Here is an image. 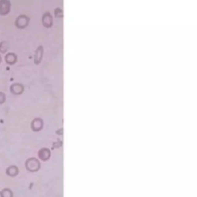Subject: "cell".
<instances>
[{
    "instance_id": "obj_1",
    "label": "cell",
    "mask_w": 197,
    "mask_h": 197,
    "mask_svg": "<svg viewBox=\"0 0 197 197\" xmlns=\"http://www.w3.org/2000/svg\"><path fill=\"white\" fill-rule=\"evenodd\" d=\"M29 22V18L26 15H20L15 19V25L18 29H25L27 27Z\"/></svg>"
},
{
    "instance_id": "obj_2",
    "label": "cell",
    "mask_w": 197,
    "mask_h": 197,
    "mask_svg": "<svg viewBox=\"0 0 197 197\" xmlns=\"http://www.w3.org/2000/svg\"><path fill=\"white\" fill-rule=\"evenodd\" d=\"M11 10V2L9 0H0V15H6Z\"/></svg>"
},
{
    "instance_id": "obj_3",
    "label": "cell",
    "mask_w": 197,
    "mask_h": 197,
    "mask_svg": "<svg viewBox=\"0 0 197 197\" xmlns=\"http://www.w3.org/2000/svg\"><path fill=\"white\" fill-rule=\"evenodd\" d=\"M43 53H44V49H43V46H39L36 49L35 52V57H34V62L36 65L40 64V62H42L43 57Z\"/></svg>"
},
{
    "instance_id": "obj_4",
    "label": "cell",
    "mask_w": 197,
    "mask_h": 197,
    "mask_svg": "<svg viewBox=\"0 0 197 197\" xmlns=\"http://www.w3.org/2000/svg\"><path fill=\"white\" fill-rule=\"evenodd\" d=\"M42 24L46 28H50L52 27V17L51 15V14L49 12H46L44 15H42Z\"/></svg>"
},
{
    "instance_id": "obj_5",
    "label": "cell",
    "mask_w": 197,
    "mask_h": 197,
    "mask_svg": "<svg viewBox=\"0 0 197 197\" xmlns=\"http://www.w3.org/2000/svg\"><path fill=\"white\" fill-rule=\"evenodd\" d=\"M24 86L20 83H14L11 86L10 92L14 95H20L23 92Z\"/></svg>"
},
{
    "instance_id": "obj_6",
    "label": "cell",
    "mask_w": 197,
    "mask_h": 197,
    "mask_svg": "<svg viewBox=\"0 0 197 197\" xmlns=\"http://www.w3.org/2000/svg\"><path fill=\"white\" fill-rule=\"evenodd\" d=\"M5 62L8 65H14L17 62V55L14 52H9L5 55Z\"/></svg>"
},
{
    "instance_id": "obj_7",
    "label": "cell",
    "mask_w": 197,
    "mask_h": 197,
    "mask_svg": "<svg viewBox=\"0 0 197 197\" xmlns=\"http://www.w3.org/2000/svg\"><path fill=\"white\" fill-rule=\"evenodd\" d=\"M18 172V169L17 168V166H11L9 167H8L7 169H6V174L11 177H14L15 175H17Z\"/></svg>"
},
{
    "instance_id": "obj_8",
    "label": "cell",
    "mask_w": 197,
    "mask_h": 197,
    "mask_svg": "<svg viewBox=\"0 0 197 197\" xmlns=\"http://www.w3.org/2000/svg\"><path fill=\"white\" fill-rule=\"evenodd\" d=\"M35 166H37V162L35 161V159H29L26 162V168H27L29 170L33 171L35 170Z\"/></svg>"
},
{
    "instance_id": "obj_9",
    "label": "cell",
    "mask_w": 197,
    "mask_h": 197,
    "mask_svg": "<svg viewBox=\"0 0 197 197\" xmlns=\"http://www.w3.org/2000/svg\"><path fill=\"white\" fill-rule=\"evenodd\" d=\"M9 48V44L8 42L3 41L0 42V52L2 53H6Z\"/></svg>"
},
{
    "instance_id": "obj_10",
    "label": "cell",
    "mask_w": 197,
    "mask_h": 197,
    "mask_svg": "<svg viewBox=\"0 0 197 197\" xmlns=\"http://www.w3.org/2000/svg\"><path fill=\"white\" fill-rule=\"evenodd\" d=\"M2 196V197H13V193H12V190L8 188L2 189L1 192Z\"/></svg>"
},
{
    "instance_id": "obj_11",
    "label": "cell",
    "mask_w": 197,
    "mask_h": 197,
    "mask_svg": "<svg viewBox=\"0 0 197 197\" xmlns=\"http://www.w3.org/2000/svg\"><path fill=\"white\" fill-rule=\"evenodd\" d=\"M6 102V95L4 92H0V105H2Z\"/></svg>"
},
{
    "instance_id": "obj_12",
    "label": "cell",
    "mask_w": 197,
    "mask_h": 197,
    "mask_svg": "<svg viewBox=\"0 0 197 197\" xmlns=\"http://www.w3.org/2000/svg\"><path fill=\"white\" fill-rule=\"evenodd\" d=\"M58 14H60V15L62 16V11L60 9H55V15H56L57 17H58Z\"/></svg>"
},
{
    "instance_id": "obj_13",
    "label": "cell",
    "mask_w": 197,
    "mask_h": 197,
    "mask_svg": "<svg viewBox=\"0 0 197 197\" xmlns=\"http://www.w3.org/2000/svg\"><path fill=\"white\" fill-rule=\"evenodd\" d=\"M1 62H2V57L1 55H0V63H1Z\"/></svg>"
},
{
    "instance_id": "obj_14",
    "label": "cell",
    "mask_w": 197,
    "mask_h": 197,
    "mask_svg": "<svg viewBox=\"0 0 197 197\" xmlns=\"http://www.w3.org/2000/svg\"><path fill=\"white\" fill-rule=\"evenodd\" d=\"M0 197H2V193H1V192H0Z\"/></svg>"
}]
</instances>
